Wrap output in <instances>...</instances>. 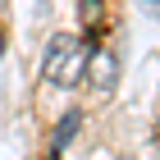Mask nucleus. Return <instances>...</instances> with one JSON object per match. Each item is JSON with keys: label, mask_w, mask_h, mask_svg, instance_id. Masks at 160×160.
Listing matches in <instances>:
<instances>
[{"label": "nucleus", "mask_w": 160, "mask_h": 160, "mask_svg": "<svg viewBox=\"0 0 160 160\" xmlns=\"http://www.w3.org/2000/svg\"><path fill=\"white\" fill-rule=\"evenodd\" d=\"M87 55H92V46H87L78 32H60V37H50V46H46L41 78H46V82H55V87H73V82H82Z\"/></svg>", "instance_id": "f257e3e1"}, {"label": "nucleus", "mask_w": 160, "mask_h": 160, "mask_svg": "<svg viewBox=\"0 0 160 160\" xmlns=\"http://www.w3.org/2000/svg\"><path fill=\"white\" fill-rule=\"evenodd\" d=\"M82 78H92V92L110 96V92H114V82H119V60H114L110 50H92V55H87Z\"/></svg>", "instance_id": "f03ea898"}, {"label": "nucleus", "mask_w": 160, "mask_h": 160, "mask_svg": "<svg viewBox=\"0 0 160 160\" xmlns=\"http://www.w3.org/2000/svg\"><path fill=\"white\" fill-rule=\"evenodd\" d=\"M78 123H82V114H78V110H69V114H64V119H60V133H55V142H60V147H64V142H73V133H78Z\"/></svg>", "instance_id": "7ed1b4c3"}]
</instances>
